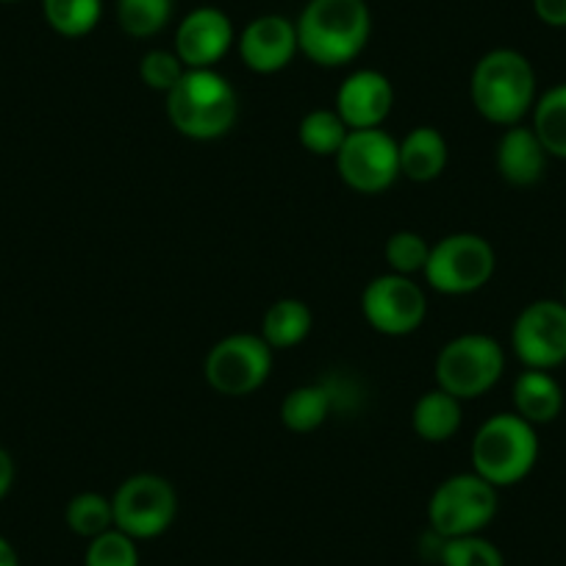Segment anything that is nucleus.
<instances>
[{
	"label": "nucleus",
	"mask_w": 566,
	"mask_h": 566,
	"mask_svg": "<svg viewBox=\"0 0 566 566\" xmlns=\"http://www.w3.org/2000/svg\"><path fill=\"white\" fill-rule=\"evenodd\" d=\"M373 14L364 0H308L297 20V45L319 67H342L367 48Z\"/></svg>",
	"instance_id": "f257e3e1"
},
{
	"label": "nucleus",
	"mask_w": 566,
	"mask_h": 566,
	"mask_svg": "<svg viewBox=\"0 0 566 566\" xmlns=\"http://www.w3.org/2000/svg\"><path fill=\"white\" fill-rule=\"evenodd\" d=\"M239 101L233 86L214 70H187L167 92V117L189 139H220L233 128Z\"/></svg>",
	"instance_id": "f03ea898"
},
{
	"label": "nucleus",
	"mask_w": 566,
	"mask_h": 566,
	"mask_svg": "<svg viewBox=\"0 0 566 566\" xmlns=\"http://www.w3.org/2000/svg\"><path fill=\"white\" fill-rule=\"evenodd\" d=\"M472 103L478 114L497 125H516L533 106L536 73L520 51L497 48L472 70Z\"/></svg>",
	"instance_id": "7ed1b4c3"
},
{
	"label": "nucleus",
	"mask_w": 566,
	"mask_h": 566,
	"mask_svg": "<svg viewBox=\"0 0 566 566\" xmlns=\"http://www.w3.org/2000/svg\"><path fill=\"white\" fill-rule=\"evenodd\" d=\"M538 459L536 424L520 413H494L472 439V467L492 486H514Z\"/></svg>",
	"instance_id": "20e7f679"
},
{
	"label": "nucleus",
	"mask_w": 566,
	"mask_h": 566,
	"mask_svg": "<svg viewBox=\"0 0 566 566\" xmlns=\"http://www.w3.org/2000/svg\"><path fill=\"white\" fill-rule=\"evenodd\" d=\"M505 369V353L497 339L464 334L448 342L437 358L439 389L459 400H472L492 389Z\"/></svg>",
	"instance_id": "39448f33"
},
{
	"label": "nucleus",
	"mask_w": 566,
	"mask_h": 566,
	"mask_svg": "<svg viewBox=\"0 0 566 566\" xmlns=\"http://www.w3.org/2000/svg\"><path fill=\"white\" fill-rule=\"evenodd\" d=\"M497 514V486L478 472L453 475L433 492L428 505L431 531L442 538L472 536L483 531Z\"/></svg>",
	"instance_id": "423d86ee"
},
{
	"label": "nucleus",
	"mask_w": 566,
	"mask_h": 566,
	"mask_svg": "<svg viewBox=\"0 0 566 566\" xmlns=\"http://www.w3.org/2000/svg\"><path fill=\"white\" fill-rule=\"evenodd\" d=\"M494 264L497 259L486 239L478 233H453L431 248L424 277L444 295H470L486 286L494 275Z\"/></svg>",
	"instance_id": "0eeeda50"
},
{
	"label": "nucleus",
	"mask_w": 566,
	"mask_h": 566,
	"mask_svg": "<svg viewBox=\"0 0 566 566\" xmlns=\"http://www.w3.org/2000/svg\"><path fill=\"white\" fill-rule=\"evenodd\" d=\"M114 527L130 538H156L172 525L178 511V494L161 475L128 478L112 497Z\"/></svg>",
	"instance_id": "6e6552de"
},
{
	"label": "nucleus",
	"mask_w": 566,
	"mask_h": 566,
	"mask_svg": "<svg viewBox=\"0 0 566 566\" xmlns=\"http://www.w3.org/2000/svg\"><path fill=\"white\" fill-rule=\"evenodd\" d=\"M336 170L356 192H386L400 176V145L380 128L350 130L336 154Z\"/></svg>",
	"instance_id": "1a4fd4ad"
},
{
	"label": "nucleus",
	"mask_w": 566,
	"mask_h": 566,
	"mask_svg": "<svg viewBox=\"0 0 566 566\" xmlns=\"http://www.w3.org/2000/svg\"><path fill=\"white\" fill-rule=\"evenodd\" d=\"M272 373V347L261 336L233 334L206 356V380L226 397H244L259 389Z\"/></svg>",
	"instance_id": "9d476101"
},
{
	"label": "nucleus",
	"mask_w": 566,
	"mask_h": 566,
	"mask_svg": "<svg viewBox=\"0 0 566 566\" xmlns=\"http://www.w3.org/2000/svg\"><path fill=\"white\" fill-rule=\"evenodd\" d=\"M361 312L378 334L408 336L422 325L428 301L411 277L389 272L367 283L361 295Z\"/></svg>",
	"instance_id": "9b49d317"
},
{
	"label": "nucleus",
	"mask_w": 566,
	"mask_h": 566,
	"mask_svg": "<svg viewBox=\"0 0 566 566\" xmlns=\"http://www.w3.org/2000/svg\"><path fill=\"white\" fill-rule=\"evenodd\" d=\"M511 345L527 369H553L566 361V303L536 301L522 308Z\"/></svg>",
	"instance_id": "f8f14e48"
},
{
	"label": "nucleus",
	"mask_w": 566,
	"mask_h": 566,
	"mask_svg": "<svg viewBox=\"0 0 566 566\" xmlns=\"http://www.w3.org/2000/svg\"><path fill=\"white\" fill-rule=\"evenodd\" d=\"M233 25L226 12L200 7L181 20L176 31V56L187 70H209L231 51Z\"/></svg>",
	"instance_id": "ddd939ff"
},
{
	"label": "nucleus",
	"mask_w": 566,
	"mask_h": 566,
	"mask_svg": "<svg viewBox=\"0 0 566 566\" xmlns=\"http://www.w3.org/2000/svg\"><path fill=\"white\" fill-rule=\"evenodd\" d=\"M301 51L297 45V25L290 23L281 14H264L248 23V29L239 36V53L242 62L253 73L270 75L283 70Z\"/></svg>",
	"instance_id": "4468645a"
},
{
	"label": "nucleus",
	"mask_w": 566,
	"mask_h": 566,
	"mask_svg": "<svg viewBox=\"0 0 566 566\" xmlns=\"http://www.w3.org/2000/svg\"><path fill=\"white\" fill-rule=\"evenodd\" d=\"M395 106V90L378 70H358L347 75L336 92V112L350 130L380 128Z\"/></svg>",
	"instance_id": "2eb2a0df"
},
{
	"label": "nucleus",
	"mask_w": 566,
	"mask_h": 566,
	"mask_svg": "<svg viewBox=\"0 0 566 566\" xmlns=\"http://www.w3.org/2000/svg\"><path fill=\"white\" fill-rule=\"evenodd\" d=\"M547 167V150L533 128L511 125L497 145V170L511 187H533L542 181Z\"/></svg>",
	"instance_id": "dca6fc26"
},
{
	"label": "nucleus",
	"mask_w": 566,
	"mask_h": 566,
	"mask_svg": "<svg viewBox=\"0 0 566 566\" xmlns=\"http://www.w3.org/2000/svg\"><path fill=\"white\" fill-rule=\"evenodd\" d=\"M397 145H400V176H406L408 181H437L448 167V142L431 125L413 128Z\"/></svg>",
	"instance_id": "f3484780"
},
{
	"label": "nucleus",
	"mask_w": 566,
	"mask_h": 566,
	"mask_svg": "<svg viewBox=\"0 0 566 566\" xmlns=\"http://www.w3.org/2000/svg\"><path fill=\"white\" fill-rule=\"evenodd\" d=\"M514 406L531 424L553 422L564 408V389L547 369H527L514 384Z\"/></svg>",
	"instance_id": "a211bd4d"
},
{
	"label": "nucleus",
	"mask_w": 566,
	"mask_h": 566,
	"mask_svg": "<svg viewBox=\"0 0 566 566\" xmlns=\"http://www.w3.org/2000/svg\"><path fill=\"white\" fill-rule=\"evenodd\" d=\"M461 400L448 395L444 389L424 391L413 406L411 424L419 439L424 442H448L461 428Z\"/></svg>",
	"instance_id": "6ab92c4d"
},
{
	"label": "nucleus",
	"mask_w": 566,
	"mask_h": 566,
	"mask_svg": "<svg viewBox=\"0 0 566 566\" xmlns=\"http://www.w3.org/2000/svg\"><path fill=\"white\" fill-rule=\"evenodd\" d=\"M312 334V308L295 297H283L272 303L261 323V339L272 350H286V347L301 345Z\"/></svg>",
	"instance_id": "aec40b11"
},
{
	"label": "nucleus",
	"mask_w": 566,
	"mask_h": 566,
	"mask_svg": "<svg viewBox=\"0 0 566 566\" xmlns=\"http://www.w3.org/2000/svg\"><path fill=\"white\" fill-rule=\"evenodd\" d=\"M331 406H334V391H331V386H297L283 400L281 419L295 433L317 431L319 424L328 419Z\"/></svg>",
	"instance_id": "412c9836"
},
{
	"label": "nucleus",
	"mask_w": 566,
	"mask_h": 566,
	"mask_svg": "<svg viewBox=\"0 0 566 566\" xmlns=\"http://www.w3.org/2000/svg\"><path fill=\"white\" fill-rule=\"evenodd\" d=\"M533 134L544 145L547 156L566 159V84L544 92L533 112Z\"/></svg>",
	"instance_id": "4be33fe9"
},
{
	"label": "nucleus",
	"mask_w": 566,
	"mask_h": 566,
	"mask_svg": "<svg viewBox=\"0 0 566 566\" xmlns=\"http://www.w3.org/2000/svg\"><path fill=\"white\" fill-rule=\"evenodd\" d=\"M347 128L345 119L339 117V112H328V108H314L306 117L301 119V145L314 156H336L345 145Z\"/></svg>",
	"instance_id": "5701e85b"
},
{
	"label": "nucleus",
	"mask_w": 566,
	"mask_h": 566,
	"mask_svg": "<svg viewBox=\"0 0 566 566\" xmlns=\"http://www.w3.org/2000/svg\"><path fill=\"white\" fill-rule=\"evenodd\" d=\"M45 20L56 34L78 40L97 25L103 12L101 0H42Z\"/></svg>",
	"instance_id": "b1692460"
},
{
	"label": "nucleus",
	"mask_w": 566,
	"mask_h": 566,
	"mask_svg": "<svg viewBox=\"0 0 566 566\" xmlns=\"http://www.w3.org/2000/svg\"><path fill=\"white\" fill-rule=\"evenodd\" d=\"M172 18V0H117L119 29L136 40L156 36Z\"/></svg>",
	"instance_id": "393cba45"
},
{
	"label": "nucleus",
	"mask_w": 566,
	"mask_h": 566,
	"mask_svg": "<svg viewBox=\"0 0 566 566\" xmlns=\"http://www.w3.org/2000/svg\"><path fill=\"white\" fill-rule=\"evenodd\" d=\"M67 525L75 536L95 538L101 533L112 531L114 527V511L112 500H106L97 492H84L78 497L70 500L67 505Z\"/></svg>",
	"instance_id": "a878e982"
},
{
	"label": "nucleus",
	"mask_w": 566,
	"mask_h": 566,
	"mask_svg": "<svg viewBox=\"0 0 566 566\" xmlns=\"http://www.w3.org/2000/svg\"><path fill=\"white\" fill-rule=\"evenodd\" d=\"M439 560L442 566H505L503 553L489 538L472 536L442 538L439 544Z\"/></svg>",
	"instance_id": "bb28decb"
},
{
	"label": "nucleus",
	"mask_w": 566,
	"mask_h": 566,
	"mask_svg": "<svg viewBox=\"0 0 566 566\" xmlns=\"http://www.w3.org/2000/svg\"><path fill=\"white\" fill-rule=\"evenodd\" d=\"M384 253H386V261H389L391 272L406 277H411L413 272H424V264H428V259H431V248H428V242L413 231L391 233Z\"/></svg>",
	"instance_id": "cd10ccee"
},
{
	"label": "nucleus",
	"mask_w": 566,
	"mask_h": 566,
	"mask_svg": "<svg viewBox=\"0 0 566 566\" xmlns=\"http://www.w3.org/2000/svg\"><path fill=\"white\" fill-rule=\"evenodd\" d=\"M84 566H139V553L128 533L112 531L101 533L90 542Z\"/></svg>",
	"instance_id": "c85d7f7f"
},
{
	"label": "nucleus",
	"mask_w": 566,
	"mask_h": 566,
	"mask_svg": "<svg viewBox=\"0 0 566 566\" xmlns=\"http://www.w3.org/2000/svg\"><path fill=\"white\" fill-rule=\"evenodd\" d=\"M184 73H187V70H184V62L170 51H150L142 56V64H139L142 84L150 86V90L156 92H165L167 95V92L181 81Z\"/></svg>",
	"instance_id": "c756f323"
},
{
	"label": "nucleus",
	"mask_w": 566,
	"mask_h": 566,
	"mask_svg": "<svg viewBox=\"0 0 566 566\" xmlns=\"http://www.w3.org/2000/svg\"><path fill=\"white\" fill-rule=\"evenodd\" d=\"M533 12L553 29H566V0H533Z\"/></svg>",
	"instance_id": "7c9ffc66"
},
{
	"label": "nucleus",
	"mask_w": 566,
	"mask_h": 566,
	"mask_svg": "<svg viewBox=\"0 0 566 566\" xmlns=\"http://www.w3.org/2000/svg\"><path fill=\"white\" fill-rule=\"evenodd\" d=\"M12 481H14V461H12V455L7 453V450L0 448V500L9 494V489H12Z\"/></svg>",
	"instance_id": "2f4dec72"
},
{
	"label": "nucleus",
	"mask_w": 566,
	"mask_h": 566,
	"mask_svg": "<svg viewBox=\"0 0 566 566\" xmlns=\"http://www.w3.org/2000/svg\"><path fill=\"white\" fill-rule=\"evenodd\" d=\"M0 566H20L18 553H14V547L3 536H0Z\"/></svg>",
	"instance_id": "473e14b6"
},
{
	"label": "nucleus",
	"mask_w": 566,
	"mask_h": 566,
	"mask_svg": "<svg viewBox=\"0 0 566 566\" xmlns=\"http://www.w3.org/2000/svg\"><path fill=\"white\" fill-rule=\"evenodd\" d=\"M0 3H14V0H0Z\"/></svg>",
	"instance_id": "72a5a7b5"
},
{
	"label": "nucleus",
	"mask_w": 566,
	"mask_h": 566,
	"mask_svg": "<svg viewBox=\"0 0 566 566\" xmlns=\"http://www.w3.org/2000/svg\"><path fill=\"white\" fill-rule=\"evenodd\" d=\"M564 295H566V286H564ZM566 303V301H564Z\"/></svg>",
	"instance_id": "f704fd0d"
}]
</instances>
